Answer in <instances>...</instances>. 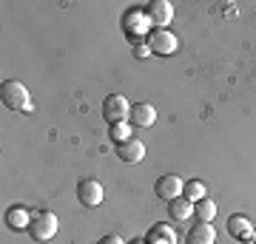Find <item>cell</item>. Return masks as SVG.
I'll use <instances>...</instances> for the list:
<instances>
[{
	"instance_id": "4",
	"label": "cell",
	"mask_w": 256,
	"mask_h": 244,
	"mask_svg": "<svg viewBox=\"0 0 256 244\" xmlns=\"http://www.w3.org/2000/svg\"><path fill=\"white\" fill-rule=\"evenodd\" d=\"M102 117L108 119V125L126 122V119L131 117V102H128L122 94H108V97L102 100Z\"/></svg>"
},
{
	"instance_id": "9",
	"label": "cell",
	"mask_w": 256,
	"mask_h": 244,
	"mask_svg": "<svg viewBox=\"0 0 256 244\" xmlns=\"http://www.w3.org/2000/svg\"><path fill=\"white\" fill-rule=\"evenodd\" d=\"M185 242L188 244H216V230H214L210 222H196V225L188 227Z\"/></svg>"
},
{
	"instance_id": "13",
	"label": "cell",
	"mask_w": 256,
	"mask_h": 244,
	"mask_svg": "<svg viewBox=\"0 0 256 244\" xmlns=\"http://www.w3.org/2000/svg\"><path fill=\"white\" fill-rule=\"evenodd\" d=\"M146 244H176V233L174 227L168 225H154L146 236Z\"/></svg>"
},
{
	"instance_id": "5",
	"label": "cell",
	"mask_w": 256,
	"mask_h": 244,
	"mask_svg": "<svg viewBox=\"0 0 256 244\" xmlns=\"http://www.w3.org/2000/svg\"><path fill=\"white\" fill-rule=\"evenodd\" d=\"M182 188H185V182L176 176V173H165V176H160L154 185V193H156V199H162V202H171V199H180L182 196Z\"/></svg>"
},
{
	"instance_id": "12",
	"label": "cell",
	"mask_w": 256,
	"mask_h": 244,
	"mask_svg": "<svg viewBox=\"0 0 256 244\" xmlns=\"http://www.w3.org/2000/svg\"><path fill=\"white\" fill-rule=\"evenodd\" d=\"M117 154H120V159H122V162L137 165V162H142V156H146V145L140 142V139H128V142L120 145Z\"/></svg>"
},
{
	"instance_id": "6",
	"label": "cell",
	"mask_w": 256,
	"mask_h": 244,
	"mask_svg": "<svg viewBox=\"0 0 256 244\" xmlns=\"http://www.w3.org/2000/svg\"><path fill=\"white\" fill-rule=\"evenodd\" d=\"M176 34H171L168 28H154L151 34H148V48L154 51V54H174L176 51Z\"/></svg>"
},
{
	"instance_id": "1",
	"label": "cell",
	"mask_w": 256,
	"mask_h": 244,
	"mask_svg": "<svg viewBox=\"0 0 256 244\" xmlns=\"http://www.w3.org/2000/svg\"><path fill=\"white\" fill-rule=\"evenodd\" d=\"M0 102L12 111H32V97L28 88L20 80H6L0 85Z\"/></svg>"
},
{
	"instance_id": "19",
	"label": "cell",
	"mask_w": 256,
	"mask_h": 244,
	"mask_svg": "<svg viewBox=\"0 0 256 244\" xmlns=\"http://www.w3.org/2000/svg\"><path fill=\"white\" fill-rule=\"evenodd\" d=\"M148 54H151V48H148V43L134 45V57H140V60H142V57H148Z\"/></svg>"
},
{
	"instance_id": "11",
	"label": "cell",
	"mask_w": 256,
	"mask_h": 244,
	"mask_svg": "<svg viewBox=\"0 0 256 244\" xmlns=\"http://www.w3.org/2000/svg\"><path fill=\"white\" fill-rule=\"evenodd\" d=\"M228 233L239 242H254V225L248 216H230L228 219Z\"/></svg>"
},
{
	"instance_id": "18",
	"label": "cell",
	"mask_w": 256,
	"mask_h": 244,
	"mask_svg": "<svg viewBox=\"0 0 256 244\" xmlns=\"http://www.w3.org/2000/svg\"><path fill=\"white\" fill-rule=\"evenodd\" d=\"M131 128L134 125H128V122H114L108 134H111V139H114L117 145H122V142H128V139H134V136H131Z\"/></svg>"
},
{
	"instance_id": "8",
	"label": "cell",
	"mask_w": 256,
	"mask_h": 244,
	"mask_svg": "<svg viewBox=\"0 0 256 244\" xmlns=\"http://www.w3.org/2000/svg\"><path fill=\"white\" fill-rule=\"evenodd\" d=\"M146 11H148V17H151V23H154L156 28H168V23L174 20V6H171L168 0H151Z\"/></svg>"
},
{
	"instance_id": "15",
	"label": "cell",
	"mask_w": 256,
	"mask_h": 244,
	"mask_svg": "<svg viewBox=\"0 0 256 244\" xmlns=\"http://www.w3.org/2000/svg\"><path fill=\"white\" fill-rule=\"evenodd\" d=\"M194 216H196V222H214V216H216V202L214 199H200L196 205H194Z\"/></svg>"
},
{
	"instance_id": "17",
	"label": "cell",
	"mask_w": 256,
	"mask_h": 244,
	"mask_svg": "<svg viewBox=\"0 0 256 244\" xmlns=\"http://www.w3.org/2000/svg\"><path fill=\"white\" fill-rule=\"evenodd\" d=\"M182 196H185L188 202H194V205H196L200 199H205V185H202V182H196V179L185 182V188H182Z\"/></svg>"
},
{
	"instance_id": "21",
	"label": "cell",
	"mask_w": 256,
	"mask_h": 244,
	"mask_svg": "<svg viewBox=\"0 0 256 244\" xmlns=\"http://www.w3.org/2000/svg\"><path fill=\"white\" fill-rule=\"evenodd\" d=\"M128 244H146V239H137V242H128Z\"/></svg>"
},
{
	"instance_id": "14",
	"label": "cell",
	"mask_w": 256,
	"mask_h": 244,
	"mask_svg": "<svg viewBox=\"0 0 256 244\" xmlns=\"http://www.w3.org/2000/svg\"><path fill=\"white\" fill-rule=\"evenodd\" d=\"M168 216H171V222H188V219L194 216V202L171 199L168 202Z\"/></svg>"
},
{
	"instance_id": "10",
	"label": "cell",
	"mask_w": 256,
	"mask_h": 244,
	"mask_svg": "<svg viewBox=\"0 0 256 244\" xmlns=\"http://www.w3.org/2000/svg\"><path fill=\"white\" fill-rule=\"evenodd\" d=\"M131 125L134 128H151L156 122V108L154 105H148V102H137V105H131Z\"/></svg>"
},
{
	"instance_id": "20",
	"label": "cell",
	"mask_w": 256,
	"mask_h": 244,
	"mask_svg": "<svg viewBox=\"0 0 256 244\" xmlns=\"http://www.w3.org/2000/svg\"><path fill=\"white\" fill-rule=\"evenodd\" d=\"M97 244H126V242H122L120 236H102V239H100Z\"/></svg>"
},
{
	"instance_id": "22",
	"label": "cell",
	"mask_w": 256,
	"mask_h": 244,
	"mask_svg": "<svg viewBox=\"0 0 256 244\" xmlns=\"http://www.w3.org/2000/svg\"><path fill=\"white\" fill-rule=\"evenodd\" d=\"M254 242H256V230H254Z\"/></svg>"
},
{
	"instance_id": "7",
	"label": "cell",
	"mask_w": 256,
	"mask_h": 244,
	"mask_svg": "<svg viewBox=\"0 0 256 244\" xmlns=\"http://www.w3.org/2000/svg\"><path fill=\"white\" fill-rule=\"evenodd\" d=\"M77 199L86 208H100L102 205V185L97 179H80L77 182Z\"/></svg>"
},
{
	"instance_id": "3",
	"label": "cell",
	"mask_w": 256,
	"mask_h": 244,
	"mask_svg": "<svg viewBox=\"0 0 256 244\" xmlns=\"http://www.w3.org/2000/svg\"><path fill=\"white\" fill-rule=\"evenodd\" d=\"M57 233V216L52 210H37L32 213V222H28V236L34 242H52Z\"/></svg>"
},
{
	"instance_id": "16",
	"label": "cell",
	"mask_w": 256,
	"mask_h": 244,
	"mask_svg": "<svg viewBox=\"0 0 256 244\" xmlns=\"http://www.w3.org/2000/svg\"><path fill=\"white\" fill-rule=\"evenodd\" d=\"M6 222H9V227H14V230H23V227H28L32 216H28V210H23V208H9L6 210Z\"/></svg>"
},
{
	"instance_id": "2",
	"label": "cell",
	"mask_w": 256,
	"mask_h": 244,
	"mask_svg": "<svg viewBox=\"0 0 256 244\" xmlns=\"http://www.w3.org/2000/svg\"><path fill=\"white\" fill-rule=\"evenodd\" d=\"M151 26H154V23L148 17V11H142V9H128L126 17H122V31H126V37L131 43H137V45H140L142 37L151 34V31H148Z\"/></svg>"
}]
</instances>
